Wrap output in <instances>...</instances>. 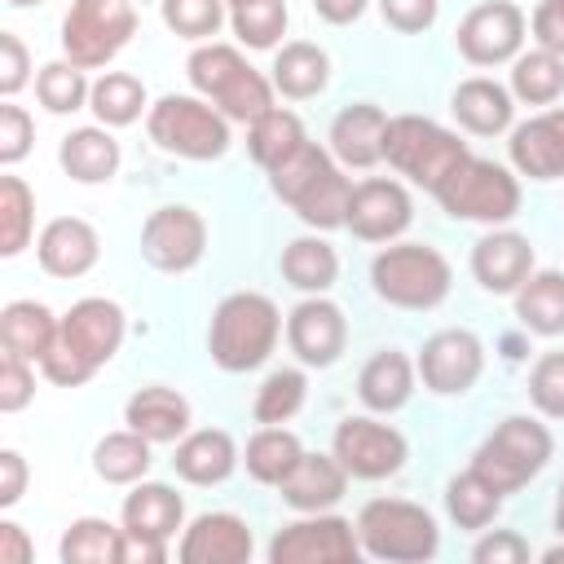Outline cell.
<instances>
[{
    "label": "cell",
    "instance_id": "cell-1",
    "mask_svg": "<svg viewBox=\"0 0 564 564\" xmlns=\"http://www.w3.org/2000/svg\"><path fill=\"white\" fill-rule=\"evenodd\" d=\"M123 335H128L123 308L106 295H84L62 313L57 344L40 361V375L57 388H79L119 352Z\"/></svg>",
    "mask_w": 564,
    "mask_h": 564
},
{
    "label": "cell",
    "instance_id": "cell-2",
    "mask_svg": "<svg viewBox=\"0 0 564 564\" xmlns=\"http://www.w3.org/2000/svg\"><path fill=\"white\" fill-rule=\"evenodd\" d=\"M282 335V313L269 295L260 291H234L216 304L212 326H207V352L220 370L229 375H247L260 370Z\"/></svg>",
    "mask_w": 564,
    "mask_h": 564
},
{
    "label": "cell",
    "instance_id": "cell-3",
    "mask_svg": "<svg viewBox=\"0 0 564 564\" xmlns=\"http://www.w3.org/2000/svg\"><path fill=\"white\" fill-rule=\"evenodd\" d=\"M189 84L198 97H207L225 119L234 123H256L264 110H273V79H264L234 44H198L185 62Z\"/></svg>",
    "mask_w": 564,
    "mask_h": 564
},
{
    "label": "cell",
    "instance_id": "cell-4",
    "mask_svg": "<svg viewBox=\"0 0 564 564\" xmlns=\"http://www.w3.org/2000/svg\"><path fill=\"white\" fill-rule=\"evenodd\" d=\"M370 286L383 304L405 308V313H427L436 308L449 286H454V269L449 260L427 247V242H392L370 260Z\"/></svg>",
    "mask_w": 564,
    "mask_h": 564
},
{
    "label": "cell",
    "instance_id": "cell-5",
    "mask_svg": "<svg viewBox=\"0 0 564 564\" xmlns=\"http://www.w3.org/2000/svg\"><path fill=\"white\" fill-rule=\"evenodd\" d=\"M361 555L388 564H423L441 551L436 516L410 498H370L357 511Z\"/></svg>",
    "mask_w": 564,
    "mask_h": 564
},
{
    "label": "cell",
    "instance_id": "cell-6",
    "mask_svg": "<svg viewBox=\"0 0 564 564\" xmlns=\"http://www.w3.org/2000/svg\"><path fill=\"white\" fill-rule=\"evenodd\" d=\"M432 198L441 203L445 216L494 229V225H507L520 212V181H516L511 167L467 154L445 172V181L432 189Z\"/></svg>",
    "mask_w": 564,
    "mask_h": 564
},
{
    "label": "cell",
    "instance_id": "cell-7",
    "mask_svg": "<svg viewBox=\"0 0 564 564\" xmlns=\"http://www.w3.org/2000/svg\"><path fill=\"white\" fill-rule=\"evenodd\" d=\"M145 132L163 154L189 163H212L229 150V119L207 97H189V93L159 97L145 115Z\"/></svg>",
    "mask_w": 564,
    "mask_h": 564
},
{
    "label": "cell",
    "instance_id": "cell-8",
    "mask_svg": "<svg viewBox=\"0 0 564 564\" xmlns=\"http://www.w3.org/2000/svg\"><path fill=\"white\" fill-rule=\"evenodd\" d=\"M555 454V441L546 432V423H538L533 414H507L471 454V467L507 498L516 489H524Z\"/></svg>",
    "mask_w": 564,
    "mask_h": 564
},
{
    "label": "cell",
    "instance_id": "cell-9",
    "mask_svg": "<svg viewBox=\"0 0 564 564\" xmlns=\"http://www.w3.org/2000/svg\"><path fill=\"white\" fill-rule=\"evenodd\" d=\"M467 141H458V132L441 128L427 115H388V132H383V159L388 167H397L405 181L436 189L445 181V172L467 159Z\"/></svg>",
    "mask_w": 564,
    "mask_h": 564
},
{
    "label": "cell",
    "instance_id": "cell-10",
    "mask_svg": "<svg viewBox=\"0 0 564 564\" xmlns=\"http://www.w3.org/2000/svg\"><path fill=\"white\" fill-rule=\"evenodd\" d=\"M132 35H137L132 0H70L62 18V53L84 70H97L110 57H119V48Z\"/></svg>",
    "mask_w": 564,
    "mask_h": 564
},
{
    "label": "cell",
    "instance_id": "cell-11",
    "mask_svg": "<svg viewBox=\"0 0 564 564\" xmlns=\"http://www.w3.org/2000/svg\"><path fill=\"white\" fill-rule=\"evenodd\" d=\"M361 538L357 524L330 511H308L304 520H291L269 542V564H357Z\"/></svg>",
    "mask_w": 564,
    "mask_h": 564
},
{
    "label": "cell",
    "instance_id": "cell-12",
    "mask_svg": "<svg viewBox=\"0 0 564 564\" xmlns=\"http://www.w3.org/2000/svg\"><path fill=\"white\" fill-rule=\"evenodd\" d=\"M529 18L516 0H480L454 26V48L471 66H502L524 53Z\"/></svg>",
    "mask_w": 564,
    "mask_h": 564
},
{
    "label": "cell",
    "instance_id": "cell-13",
    "mask_svg": "<svg viewBox=\"0 0 564 564\" xmlns=\"http://www.w3.org/2000/svg\"><path fill=\"white\" fill-rule=\"evenodd\" d=\"M330 454L344 463V471L352 480H383V476H397L405 467L410 445L392 423L348 414V419H339V427L330 436Z\"/></svg>",
    "mask_w": 564,
    "mask_h": 564
},
{
    "label": "cell",
    "instance_id": "cell-14",
    "mask_svg": "<svg viewBox=\"0 0 564 564\" xmlns=\"http://www.w3.org/2000/svg\"><path fill=\"white\" fill-rule=\"evenodd\" d=\"M141 256L159 273H189L207 256V220L189 203L154 207L141 225Z\"/></svg>",
    "mask_w": 564,
    "mask_h": 564
},
{
    "label": "cell",
    "instance_id": "cell-15",
    "mask_svg": "<svg viewBox=\"0 0 564 564\" xmlns=\"http://www.w3.org/2000/svg\"><path fill=\"white\" fill-rule=\"evenodd\" d=\"M414 370H419V379H423L427 392H436V397H463L485 375V344L467 326H445V330H436V335L423 339V348L414 357Z\"/></svg>",
    "mask_w": 564,
    "mask_h": 564
},
{
    "label": "cell",
    "instance_id": "cell-16",
    "mask_svg": "<svg viewBox=\"0 0 564 564\" xmlns=\"http://www.w3.org/2000/svg\"><path fill=\"white\" fill-rule=\"evenodd\" d=\"M414 220V203L405 194L401 181H388V176H366L352 185V198H348V220L344 229L361 242H397Z\"/></svg>",
    "mask_w": 564,
    "mask_h": 564
},
{
    "label": "cell",
    "instance_id": "cell-17",
    "mask_svg": "<svg viewBox=\"0 0 564 564\" xmlns=\"http://www.w3.org/2000/svg\"><path fill=\"white\" fill-rule=\"evenodd\" d=\"M286 348L300 357V366L326 370L348 348V317L335 300L308 295L286 313Z\"/></svg>",
    "mask_w": 564,
    "mask_h": 564
},
{
    "label": "cell",
    "instance_id": "cell-18",
    "mask_svg": "<svg viewBox=\"0 0 564 564\" xmlns=\"http://www.w3.org/2000/svg\"><path fill=\"white\" fill-rule=\"evenodd\" d=\"M256 551L251 524L234 511H203L185 524L176 560L181 564H247Z\"/></svg>",
    "mask_w": 564,
    "mask_h": 564
},
{
    "label": "cell",
    "instance_id": "cell-19",
    "mask_svg": "<svg viewBox=\"0 0 564 564\" xmlns=\"http://www.w3.org/2000/svg\"><path fill=\"white\" fill-rule=\"evenodd\" d=\"M511 167L529 181H560L564 176V106H551L511 128L507 141Z\"/></svg>",
    "mask_w": 564,
    "mask_h": 564
},
{
    "label": "cell",
    "instance_id": "cell-20",
    "mask_svg": "<svg viewBox=\"0 0 564 564\" xmlns=\"http://www.w3.org/2000/svg\"><path fill=\"white\" fill-rule=\"evenodd\" d=\"M533 273V242L516 229H489L471 247V278L489 295H516Z\"/></svg>",
    "mask_w": 564,
    "mask_h": 564
},
{
    "label": "cell",
    "instance_id": "cell-21",
    "mask_svg": "<svg viewBox=\"0 0 564 564\" xmlns=\"http://www.w3.org/2000/svg\"><path fill=\"white\" fill-rule=\"evenodd\" d=\"M40 269L48 278H84L101 260V238L84 216H53L35 238Z\"/></svg>",
    "mask_w": 564,
    "mask_h": 564
},
{
    "label": "cell",
    "instance_id": "cell-22",
    "mask_svg": "<svg viewBox=\"0 0 564 564\" xmlns=\"http://www.w3.org/2000/svg\"><path fill=\"white\" fill-rule=\"evenodd\" d=\"M449 115L458 119V128L463 132H471V137H502V132H511L516 123V97H511V88H502L498 79H489V75H471V79H463L454 93H449Z\"/></svg>",
    "mask_w": 564,
    "mask_h": 564
},
{
    "label": "cell",
    "instance_id": "cell-23",
    "mask_svg": "<svg viewBox=\"0 0 564 564\" xmlns=\"http://www.w3.org/2000/svg\"><path fill=\"white\" fill-rule=\"evenodd\" d=\"M383 132H388V110L375 101H352L330 119V154L344 167H375L383 163Z\"/></svg>",
    "mask_w": 564,
    "mask_h": 564
},
{
    "label": "cell",
    "instance_id": "cell-24",
    "mask_svg": "<svg viewBox=\"0 0 564 564\" xmlns=\"http://www.w3.org/2000/svg\"><path fill=\"white\" fill-rule=\"evenodd\" d=\"M348 471H344V463L335 458V454H300V463L291 467V476L278 485L282 489V502L291 507V511H300V516H308V511H330L344 494H348Z\"/></svg>",
    "mask_w": 564,
    "mask_h": 564
},
{
    "label": "cell",
    "instance_id": "cell-25",
    "mask_svg": "<svg viewBox=\"0 0 564 564\" xmlns=\"http://www.w3.org/2000/svg\"><path fill=\"white\" fill-rule=\"evenodd\" d=\"M119 520H123V533L167 546V542L176 538L181 520H185V502H181V494H176L172 485H163V480H137L132 494L123 498Z\"/></svg>",
    "mask_w": 564,
    "mask_h": 564
},
{
    "label": "cell",
    "instance_id": "cell-26",
    "mask_svg": "<svg viewBox=\"0 0 564 564\" xmlns=\"http://www.w3.org/2000/svg\"><path fill=\"white\" fill-rule=\"evenodd\" d=\"M123 423L154 445H176L189 432V401L167 383H150V388H137L128 397Z\"/></svg>",
    "mask_w": 564,
    "mask_h": 564
},
{
    "label": "cell",
    "instance_id": "cell-27",
    "mask_svg": "<svg viewBox=\"0 0 564 564\" xmlns=\"http://www.w3.org/2000/svg\"><path fill=\"white\" fill-rule=\"evenodd\" d=\"M238 445L225 427H198V432H185L176 441V454H172V467L185 485H220L234 476L238 467Z\"/></svg>",
    "mask_w": 564,
    "mask_h": 564
},
{
    "label": "cell",
    "instance_id": "cell-28",
    "mask_svg": "<svg viewBox=\"0 0 564 564\" xmlns=\"http://www.w3.org/2000/svg\"><path fill=\"white\" fill-rule=\"evenodd\" d=\"M119 159H123V150H119V141L110 137L106 123L70 128V132L62 137V145H57L62 172H66L70 181H79V185H101V181H110V176L119 172Z\"/></svg>",
    "mask_w": 564,
    "mask_h": 564
},
{
    "label": "cell",
    "instance_id": "cell-29",
    "mask_svg": "<svg viewBox=\"0 0 564 564\" xmlns=\"http://www.w3.org/2000/svg\"><path fill=\"white\" fill-rule=\"evenodd\" d=\"M57 330H62V317H53V308L40 304V300H9L0 308V344H4V352H18V357H26L35 366L57 344Z\"/></svg>",
    "mask_w": 564,
    "mask_h": 564
},
{
    "label": "cell",
    "instance_id": "cell-30",
    "mask_svg": "<svg viewBox=\"0 0 564 564\" xmlns=\"http://www.w3.org/2000/svg\"><path fill=\"white\" fill-rule=\"evenodd\" d=\"M414 361L401 352V348H383V352H375L366 366H361V375H357V397H361V405L366 410H375V414H397L410 397H414Z\"/></svg>",
    "mask_w": 564,
    "mask_h": 564
},
{
    "label": "cell",
    "instance_id": "cell-31",
    "mask_svg": "<svg viewBox=\"0 0 564 564\" xmlns=\"http://www.w3.org/2000/svg\"><path fill=\"white\" fill-rule=\"evenodd\" d=\"M269 79L286 101H308L330 84V57L313 40H291L273 53V75Z\"/></svg>",
    "mask_w": 564,
    "mask_h": 564
},
{
    "label": "cell",
    "instance_id": "cell-32",
    "mask_svg": "<svg viewBox=\"0 0 564 564\" xmlns=\"http://www.w3.org/2000/svg\"><path fill=\"white\" fill-rule=\"evenodd\" d=\"M516 317L529 335H564V273L560 269H533L516 291Z\"/></svg>",
    "mask_w": 564,
    "mask_h": 564
},
{
    "label": "cell",
    "instance_id": "cell-33",
    "mask_svg": "<svg viewBox=\"0 0 564 564\" xmlns=\"http://www.w3.org/2000/svg\"><path fill=\"white\" fill-rule=\"evenodd\" d=\"M282 278L295 286V291H304V295H326L330 286H335V278H339V256H335V247L326 242V238H317V234H304V238H291L286 247H282Z\"/></svg>",
    "mask_w": 564,
    "mask_h": 564
},
{
    "label": "cell",
    "instance_id": "cell-34",
    "mask_svg": "<svg viewBox=\"0 0 564 564\" xmlns=\"http://www.w3.org/2000/svg\"><path fill=\"white\" fill-rule=\"evenodd\" d=\"M300 454H304V445H300V436L291 427L260 423V432L242 449V467H247V476L256 485H282L291 476V467L300 463Z\"/></svg>",
    "mask_w": 564,
    "mask_h": 564
},
{
    "label": "cell",
    "instance_id": "cell-35",
    "mask_svg": "<svg viewBox=\"0 0 564 564\" xmlns=\"http://www.w3.org/2000/svg\"><path fill=\"white\" fill-rule=\"evenodd\" d=\"M88 110L97 115V123L106 128H128L137 123L141 115H150V97H145V84L128 70H106L93 79V93H88Z\"/></svg>",
    "mask_w": 564,
    "mask_h": 564
},
{
    "label": "cell",
    "instance_id": "cell-36",
    "mask_svg": "<svg viewBox=\"0 0 564 564\" xmlns=\"http://www.w3.org/2000/svg\"><path fill=\"white\" fill-rule=\"evenodd\" d=\"M445 511H449V520H454L458 529L485 533V529L498 520V511H502V494H498L476 467H467V471H458V476L445 485Z\"/></svg>",
    "mask_w": 564,
    "mask_h": 564
},
{
    "label": "cell",
    "instance_id": "cell-37",
    "mask_svg": "<svg viewBox=\"0 0 564 564\" xmlns=\"http://www.w3.org/2000/svg\"><path fill=\"white\" fill-rule=\"evenodd\" d=\"M57 555L66 564H123V524L115 529L101 516H79L66 524Z\"/></svg>",
    "mask_w": 564,
    "mask_h": 564
},
{
    "label": "cell",
    "instance_id": "cell-38",
    "mask_svg": "<svg viewBox=\"0 0 564 564\" xmlns=\"http://www.w3.org/2000/svg\"><path fill=\"white\" fill-rule=\"evenodd\" d=\"M150 445L154 441H145L141 432H110V436H101L97 441V449H93V471L106 480V485H137V480H145V471H150Z\"/></svg>",
    "mask_w": 564,
    "mask_h": 564
},
{
    "label": "cell",
    "instance_id": "cell-39",
    "mask_svg": "<svg viewBox=\"0 0 564 564\" xmlns=\"http://www.w3.org/2000/svg\"><path fill=\"white\" fill-rule=\"evenodd\" d=\"M564 93V57L551 48H529L511 62V97L524 106H551Z\"/></svg>",
    "mask_w": 564,
    "mask_h": 564
},
{
    "label": "cell",
    "instance_id": "cell-40",
    "mask_svg": "<svg viewBox=\"0 0 564 564\" xmlns=\"http://www.w3.org/2000/svg\"><path fill=\"white\" fill-rule=\"evenodd\" d=\"M330 167H335V163H330V154H326L317 141H300L282 163L269 167V189H273L286 207H295Z\"/></svg>",
    "mask_w": 564,
    "mask_h": 564
},
{
    "label": "cell",
    "instance_id": "cell-41",
    "mask_svg": "<svg viewBox=\"0 0 564 564\" xmlns=\"http://www.w3.org/2000/svg\"><path fill=\"white\" fill-rule=\"evenodd\" d=\"M300 141H308L304 137V123H300V115H291V110H282V106H273V110H264L256 123H247V154L269 172L273 163H282Z\"/></svg>",
    "mask_w": 564,
    "mask_h": 564
},
{
    "label": "cell",
    "instance_id": "cell-42",
    "mask_svg": "<svg viewBox=\"0 0 564 564\" xmlns=\"http://www.w3.org/2000/svg\"><path fill=\"white\" fill-rule=\"evenodd\" d=\"M35 234V194L22 176H0V256H22Z\"/></svg>",
    "mask_w": 564,
    "mask_h": 564
},
{
    "label": "cell",
    "instance_id": "cell-43",
    "mask_svg": "<svg viewBox=\"0 0 564 564\" xmlns=\"http://www.w3.org/2000/svg\"><path fill=\"white\" fill-rule=\"evenodd\" d=\"M88 93H93V84H88L84 66H75L70 57L44 62L35 70V97H40V106L48 115H75V110H84L88 106Z\"/></svg>",
    "mask_w": 564,
    "mask_h": 564
},
{
    "label": "cell",
    "instance_id": "cell-44",
    "mask_svg": "<svg viewBox=\"0 0 564 564\" xmlns=\"http://www.w3.org/2000/svg\"><path fill=\"white\" fill-rule=\"evenodd\" d=\"M348 198H352V181L344 176V167H330L291 212H295L308 229H344V220H348Z\"/></svg>",
    "mask_w": 564,
    "mask_h": 564
},
{
    "label": "cell",
    "instance_id": "cell-45",
    "mask_svg": "<svg viewBox=\"0 0 564 564\" xmlns=\"http://www.w3.org/2000/svg\"><path fill=\"white\" fill-rule=\"evenodd\" d=\"M286 0H242L229 4V26L247 48H278L286 35Z\"/></svg>",
    "mask_w": 564,
    "mask_h": 564
},
{
    "label": "cell",
    "instance_id": "cell-46",
    "mask_svg": "<svg viewBox=\"0 0 564 564\" xmlns=\"http://www.w3.org/2000/svg\"><path fill=\"white\" fill-rule=\"evenodd\" d=\"M304 397H308V379H304V370L282 366V370L264 375V383L256 388V405H251V414H256V423H286V419L300 414Z\"/></svg>",
    "mask_w": 564,
    "mask_h": 564
},
{
    "label": "cell",
    "instance_id": "cell-47",
    "mask_svg": "<svg viewBox=\"0 0 564 564\" xmlns=\"http://www.w3.org/2000/svg\"><path fill=\"white\" fill-rule=\"evenodd\" d=\"M159 18L172 35L207 44L225 26V0H159Z\"/></svg>",
    "mask_w": 564,
    "mask_h": 564
},
{
    "label": "cell",
    "instance_id": "cell-48",
    "mask_svg": "<svg viewBox=\"0 0 564 564\" xmlns=\"http://www.w3.org/2000/svg\"><path fill=\"white\" fill-rule=\"evenodd\" d=\"M529 401L546 419H564V348H551L529 370Z\"/></svg>",
    "mask_w": 564,
    "mask_h": 564
},
{
    "label": "cell",
    "instance_id": "cell-49",
    "mask_svg": "<svg viewBox=\"0 0 564 564\" xmlns=\"http://www.w3.org/2000/svg\"><path fill=\"white\" fill-rule=\"evenodd\" d=\"M35 361L18 357V352H4L0 357V410L4 414H18L35 401Z\"/></svg>",
    "mask_w": 564,
    "mask_h": 564
},
{
    "label": "cell",
    "instance_id": "cell-50",
    "mask_svg": "<svg viewBox=\"0 0 564 564\" xmlns=\"http://www.w3.org/2000/svg\"><path fill=\"white\" fill-rule=\"evenodd\" d=\"M31 141H35V123L22 106H13V97H4L0 106V163L13 167L31 154Z\"/></svg>",
    "mask_w": 564,
    "mask_h": 564
},
{
    "label": "cell",
    "instance_id": "cell-51",
    "mask_svg": "<svg viewBox=\"0 0 564 564\" xmlns=\"http://www.w3.org/2000/svg\"><path fill=\"white\" fill-rule=\"evenodd\" d=\"M375 4H379L383 22L401 35H423L441 13V0H375Z\"/></svg>",
    "mask_w": 564,
    "mask_h": 564
},
{
    "label": "cell",
    "instance_id": "cell-52",
    "mask_svg": "<svg viewBox=\"0 0 564 564\" xmlns=\"http://www.w3.org/2000/svg\"><path fill=\"white\" fill-rule=\"evenodd\" d=\"M476 564H524L529 560V542L516 529H485V538L471 546Z\"/></svg>",
    "mask_w": 564,
    "mask_h": 564
},
{
    "label": "cell",
    "instance_id": "cell-53",
    "mask_svg": "<svg viewBox=\"0 0 564 564\" xmlns=\"http://www.w3.org/2000/svg\"><path fill=\"white\" fill-rule=\"evenodd\" d=\"M31 79V53L13 31H0V93L18 97Z\"/></svg>",
    "mask_w": 564,
    "mask_h": 564
},
{
    "label": "cell",
    "instance_id": "cell-54",
    "mask_svg": "<svg viewBox=\"0 0 564 564\" xmlns=\"http://www.w3.org/2000/svg\"><path fill=\"white\" fill-rule=\"evenodd\" d=\"M529 31L538 40V48H551L564 57V0H538L533 18H529Z\"/></svg>",
    "mask_w": 564,
    "mask_h": 564
},
{
    "label": "cell",
    "instance_id": "cell-55",
    "mask_svg": "<svg viewBox=\"0 0 564 564\" xmlns=\"http://www.w3.org/2000/svg\"><path fill=\"white\" fill-rule=\"evenodd\" d=\"M26 458L18 449H0V507H18L26 494Z\"/></svg>",
    "mask_w": 564,
    "mask_h": 564
},
{
    "label": "cell",
    "instance_id": "cell-56",
    "mask_svg": "<svg viewBox=\"0 0 564 564\" xmlns=\"http://www.w3.org/2000/svg\"><path fill=\"white\" fill-rule=\"evenodd\" d=\"M31 560H35V542L26 538V529L0 520V564H31Z\"/></svg>",
    "mask_w": 564,
    "mask_h": 564
},
{
    "label": "cell",
    "instance_id": "cell-57",
    "mask_svg": "<svg viewBox=\"0 0 564 564\" xmlns=\"http://www.w3.org/2000/svg\"><path fill=\"white\" fill-rule=\"evenodd\" d=\"M366 4L370 0H313V13L322 22H330V26H348V22H357L366 13Z\"/></svg>",
    "mask_w": 564,
    "mask_h": 564
},
{
    "label": "cell",
    "instance_id": "cell-58",
    "mask_svg": "<svg viewBox=\"0 0 564 564\" xmlns=\"http://www.w3.org/2000/svg\"><path fill=\"white\" fill-rule=\"evenodd\" d=\"M555 533L564 538V480H560V489H555Z\"/></svg>",
    "mask_w": 564,
    "mask_h": 564
},
{
    "label": "cell",
    "instance_id": "cell-59",
    "mask_svg": "<svg viewBox=\"0 0 564 564\" xmlns=\"http://www.w3.org/2000/svg\"><path fill=\"white\" fill-rule=\"evenodd\" d=\"M542 560H546V564H560V560H564V542H555V546H546V551H542Z\"/></svg>",
    "mask_w": 564,
    "mask_h": 564
},
{
    "label": "cell",
    "instance_id": "cell-60",
    "mask_svg": "<svg viewBox=\"0 0 564 564\" xmlns=\"http://www.w3.org/2000/svg\"><path fill=\"white\" fill-rule=\"evenodd\" d=\"M4 4H13V9H31V4H44V0H4Z\"/></svg>",
    "mask_w": 564,
    "mask_h": 564
},
{
    "label": "cell",
    "instance_id": "cell-61",
    "mask_svg": "<svg viewBox=\"0 0 564 564\" xmlns=\"http://www.w3.org/2000/svg\"><path fill=\"white\" fill-rule=\"evenodd\" d=\"M225 4H242V0H225Z\"/></svg>",
    "mask_w": 564,
    "mask_h": 564
}]
</instances>
